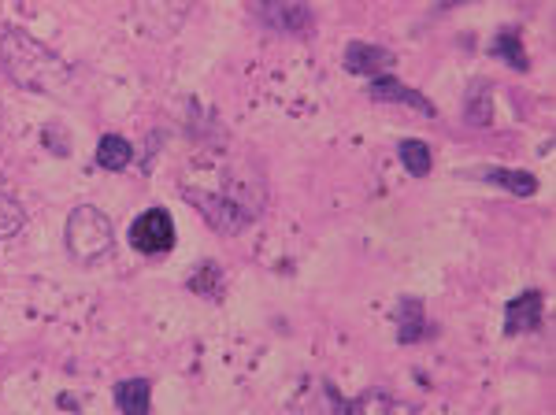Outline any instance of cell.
<instances>
[{
  "label": "cell",
  "instance_id": "obj_1",
  "mask_svg": "<svg viewBox=\"0 0 556 415\" xmlns=\"http://www.w3.org/2000/svg\"><path fill=\"white\" fill-rule=\"evenodd\" d=\"M0 63L4 71L12 75V82L19 89H30V93H45V97H60L71 89V71L67 63L41 45L38 38H30L26 30H4L0 34Z\"/></svg>",
  "mask_w": 556,
  "mask_h": 415
},
{
  "label": "cell",
  "instance_id": "obj_2",
  "mask_svg": "<svg viewBox=\"0 0 556 415\" xmlns=\"http://www.w3.org/2000/svg\"><path fill=\"white\" fill-rule=\"evenodd\" d=\"M67 249L75 260L82 264H93V260H101L104 252L115 245V230H112V219L101 212V208H93V204H78L75 212L67 215Z\"/></svg>",
  "mask_w": 556,
  "mask_h": 415
},
{
  "label": "cell",
  "instance_id": "obj_3",
  "mask_svg": "<svg viewBox=\"0 0 556 415\" xmlns=\"http://www.w3.org/2000/svg\"><path fill=\"white\" fill-rule=\"evenodd\" d=\"M186 201L201 212V219L219 234H238L256 219V208L245 204L234 193H197V189H186Z\"/></svg>",
  "mask_w": 556,
  "mask_h": 415
},
{
  "label": "cell",
  "instance_id": "obj_4",
  "mask_svg": "<svg viewBox=\"0 0 556 415\" xmlns=\"http://www.w3.org/2000/svg\"><path fill=\"white\" fill-rule=\"evenodd\" d=\"M130 245L145 256H160L175 245V223H171V215L164 208H149V212H141L134 219V227H130Z\"/></svg>",
  "mask_w": 556,
  "mask_h": 415
},
{
  "label": "cell",
  "instance_id": "obj_5",
  "mask_svg": "<svg viewBox=\"0 0 556 415\" xmlns=\"http://www.w3.org/2000/svg\"><path fill=\"white\" fill-rule=\"evenodd\" d=\"M390 67H393V52L382 49V45H367V41H349L345 45V71H353V75H367L375 82Z\"/></svg>",
  "mask_w": 556,
  "mask_h": 415
},
{
  "label": "cell",
  "instance_id": "obj_6",
  "mask_svg": "<svg viewBox=\"0 0 556 415\" xmlns=\"http://www.w3.org/2000/svg\"><path fill=\"white\" fill-rule=\"evenodd\" d=\"M538 323H542V293L538 290L519 293V297H512V301L505 304V334L508 338L531 334V330H538Z\"/></svg>",
  "mask_w": 556,
  "mask_h": 415
},
{
  "label": "cell",
  "instance_id": "obj_7",
  "mask_svg": "<svg viewBox=\"0 0 556 415\" xmlns=\"http://www.w3.org/2000/svg\"><path fill=\"white\" fill-rule=\"evenodd\" d=\"M371 101H382V104H405V108H412V112H423V115H434V104L423 97V93H416V89H408L405 82H397V78L382 75L371 82Z\"/></svg>",
  "mask_w": 556,
  "mask_h": 415
},
{
  "label": "cell",
  "instance_id": "obj_8",
  "mask_svg": "<svg viewBox=\"0 0 556 415\" xmlns=\"http://www.w3.org/2000/svg\"><path fill=\"white\" fill-rule=\"evenodd\" d=\"M115 404L123 415H149L152 404V382L149 378H127L115 386Z\"/></svg>",
  "mask_w": 556,
  "mask_h": 415
},
{
  "label": "cell",
  "instance_id": "obj_9",
  "mask_svg": "<svg viewBox=\"0 0 556 415\" xmlns=\"http://www.w3.org/2000/svg\"><path fill=\"white\" fill-rule=\"evenodd\" d=\"M267 23H275L278 30H286V34H312V12L304 8V4H271L267 8Z\"/></svg>",
  "mask_w": 556,
  "mask_h": 415
},
{
  "label": "cell",
  "instance_id": "obj_10",
  "mask_svg": "<svg viewBox=\"0 0 556 415\" xmlns=\"http://www.w3.org/2000/svg\"><path fill=\"white\" fill-rule=\"evenodd\" d=\"M397 341L401 345H412V341H419L423 334H427V315H423V304L416 301V297H401V304H397Z\"/></svg>",
  "mask_w": 556,
  "mask_h": 415
},
{
  "label": "cell",
  "instance_id": "obj_11",
  "mask_svg": "<svg viewBox=\"0 0 556 415\" xmlns=\"http://www.w3.org/2000/svg\"><path fill=\"white\" fill-rule=\"evenodd\" d=\"M486 182H497V186L512 189L516 197H531V193H538V178L531 175V171H512V167H486V171H479Z\"/></svg>",
  "mask_w": 556,
  "mask_h": 415
},
{
  "label": "cell",
  "instance_id": "obj_12",
  "mask_svg": "<svg viewBox=\"0 0 556 415\" xmlns=\"http://www.w3.org/2000/svg\"><path fill=\"white\" fill-rule=\"evenodd\" d=\"M490 56L505 60L508 67H516V71H527V67H531V63H527V52H523V45H519L516 26H505V30L490 41Z\"/></svg>",
  "mask_w": 556,
  "mask_h": 415
},
{
  "label": "cell",
  "instance_id": "obj_13",
  "mask_svg": "<svg viewBox=\"0 0 556 415\" xmlns=\"http://www.w3.org/2000/svg\"><path fill=\"white\" fill-rule=\"evenodd\" d=\"M130 160H134L130 141L119 138V134H104L101 145H97V164H101L104 171H123V167H130Z\"/></svg>",
  "mask_w": 556,
  "mask_h": 415
},
{
  "label": "cell",
  "instance_id": "obj_14",
  "mask_svg": "<svg viewBox=\"0 0 556 415\" xmlns=\"http://www.w3.org/2000/svg\"><path fill=\"white\" fill-rule=\"evenodd\" d=\"M464 119H468L471 126H490L493 104H490V89H486V82H475V86L468 89V101H464Z\"/></svg>",
  "mask_w": 556,
  "mask_h": 415
},
{
  "label": "cell",
  "instance_id": "obj_15",
  "mask_svg": "<svg viewBox=\"0 0 556 415\" xmlns=\"http://www.w3.org/2000/svg\"><path fill=\"white\" fill-rule=\"evenodd\" d=\"M356 408H360V415H416L405 401H397V397H390V393H382V390L364 393Z\"/></svg>",
  "mask_w": 556,
  "mask_h": 415
},
{
  "label": "cell",
  "instance_id": "obj_16",
  "mask_svg": "<svg viewBox=\"0 0 556 415\" xmlns=\"http://www.w3.org/2000/svg\"><path fill=\"white\" fill-rule=\"evenodd\" d=\"M401 164H405L408 175L427 178V175H430V167H434V160H430V149H427V141H416V138L401 141Z\"/></svg>",
  "mask_w": 556,
  "mask_h": 415
},
{
  "label": "cell",
  "instance_id": "obj_17",
  "mask_svg": "<svg viewBox=\"0 0 556 415\" xmlns=\"http://www.w3.org/2000/svg\"><path fill=\"white\" fill-rule=\"evenodd\" d=\"M23 227H26V208L19 201H12V197H4V193H0V241L15 238Z\"/></svg>",
  "mask_w": 556,
  "mask_h": 415
},
{
  "label": "cell",
  "instance_id": "obj_18",
  "mask_svg": "<svg viewBox=\"0 0 556 415\" xmlns=\"http://www.w3.org/2000/svg\"><path fill=\"white\" fill-rule=\"evenodd\" d=\"M41 141H45V149H49L52 156H71V134H67V126L49 123L41 130Z\"/></svg>",
  "mask_w": 556,
  "mask_h": 415
},
{
  "label": "cell",
  "instance_id": "obj_19",
  "mask_svg": "<svg viewBox=\"0 0 556 415\" xmlns=\"http://www.w3.org/2000/svg\"><path fill=\"white\" fill-rule=\"evenodd\" d=\"M190 290L193 293H204V297H208V293H219V267L215 264H201V271H197V278H190Z\"/></svg>",
  "mask_w": 556,
  "mask_h": 415
},
{
  "label": "cell",
  "instance_id": "obj_20",
  "mask_svg": "<svg viewBox=\"0 0 556 415\" xmlns=\"http://www.w3.org/2000/svg\"><path fill=\"white\" fill-rule=\"evenodd\" d=\"M327 401L334 404V412H338V415H356V404L342 401V397H338V390H334L330 382H327Z\"/></svg>",
  "mask_w": 556,
  "mask_h": 415
}]
</instances>
